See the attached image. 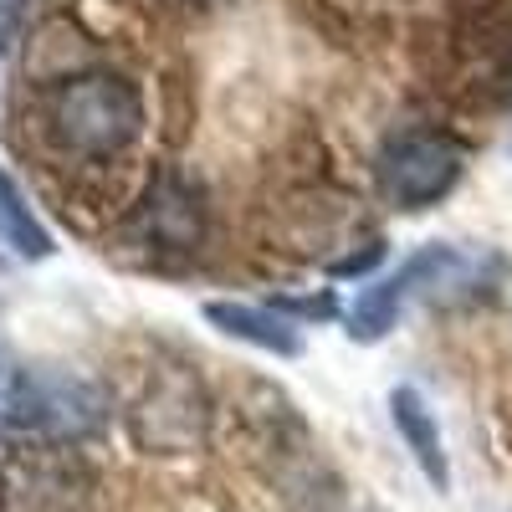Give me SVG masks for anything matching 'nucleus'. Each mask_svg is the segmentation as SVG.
<instances>
[{
    "label": "nucleus",
    "mask_w": 512,
    "mask_h": 512,
    "mask_svg": "<svg viewBox=\"0 0 512 512\" xmlns=\"http://www.w3.org/2000/svg\"><path fill=\"white\" fill-rule=\"evenodd\" d=\"M190 6H216V0H190Z\"/></svg>",
    "instance_id": "obj_15"
},
{
    "label": "nucleus",
    "mask_w": 512,
    "mask_h": 512,
    "mask_svg": "<svg viewBox=\"0 0 512 512\" xmlns=\"http://www.w3.org/2000/svg\"><path fill=\"white\" fill-rule=\"evenodd\" d=\"M205 318L216 323L226 338H241V344L262 349V354H277V359H292L297 349H303L297 323L272 313V308H256V303H205Z\"/></svg>",
    "instance_id": "obj_10"
},
{
    "label": "nucleus",
    "mask_w": 512,
    "mask_h": 512,
    "mask_svg": "<svg viewBox=\"0 0 512 512\" xmlns=\"http://www.w3.org/2000/svg\"><path fill=\"white\" fill-rule=\"evenodd\" d=\"M93 472L62 441H21L0 456V512H88Z\"/></svg>",
    "instance_id": "obj_6"
},
{
    "label": "nucleus",
    "mask_w": 512,
    "mask_h": 512,
    "mask_svg": "<svg viewBox=\"0 0 512 512\" xmlns=\"http://www.w3.org/2000/svg\"><path fill=\"white\" fill-rule=\"evenodd\" d=\"M466 149L441 128H400L374 154V190L390 210H425L456 190Z\"/></svg>",
    "instance_id": "obj_4"
},
{
    "label": "nucleus",
    "mask_w": 512,
    "mask_h": 512,
    "mask_svg": "<svg viewBox=\"0 0 512 512\" xmlns=\"http://www.w3.org/2000/svg\"><path fill=\"white\" fill-rule=\"evenodd\" d=\"M400 308H405L400 277H384V282H374L354 297V308L344 313V328H349V338H359V344H374V338H384L400 323Z\"/></svg>",
    "instance_id": "obj_12"
},
{
    "label": "nucleus",
    "mask_w": 512,
    "mask_h": 512,
    "mask_svg": "<svg viewBox=\"0 0 512 512\" xmlns=\"http://www.w3.org/2000/svg\"><path fill=\"white\" fill-rule=\"evenodd\" d=\"M210 431V395L190 364H159L128 400V436L139 451L180 456L195 451Z\"/></svg>",
    "instance_id": "obj_3"
},
{
    "label": "nucleus",
    "mask_w": 512,
    "mask_h": 512,
    "mask_svg": "<svg viewBox=\"0 0 512 512\" xmlns=\"http://www.w3.org/2000/svg\"><path fill=\"white\" fill-rule=\"evenodd\" d=\"M149 134L144 88L118 67H82L41 82L26 103L31 149L62 169H113Z\"/></svg>",
    "instance_id": "obj_1"
},
{
    "label": "nucleus",
    "mask_w": 512,
    "mask_h": 512,
    "mask_svg": "<svg viewBox=\"0 0 512 512\" xmlns=\"http://www.w3.org/2000/svg\"><path fill=\"white\" fill-rule=\"evenodd\" d=\"M26 11H31V0H0V47H11V41H16Z\"/></svg>",
    "instance_id": "obj_14"
},
{
    "label": "nucleus",
    "mask_w": 512,
    "mask_h": 512,
    "mask_svg": "<svg viewBox=\"0 0 512 512\" xmlns=\"http://www.w3.org/2000/svg\"><path fill=\"white\" fill-rule=\"evenodd\" d=\"M16 384H21V364L0 349V425H11V410H16Z\"/></svg>",
    "instance_id": "obj_13"
},
{
    "label": "nucleus",
    "mask_w": 512,
    "mask_h": 512,
    "mask_svg": "<svg viewBox=\"0 0 512 512\" xmlns=\"http://www.w3.org/2000/svg\"><path fill=\"white\" fill-rule=\"evenodd\" d=\"M108 425V395L93 379H82L72 369H21L16 384V410H11V431H31L36 441H88Z\"/></svg>",
    "instance_id": "obj_5"
},
{
    "label": "nucleus",
    "mask_w": 512,
    "mask_h": 512,
    "mask_svg": "<svg viewBox=\"0 0 512 512\" xmlns=\"http://www.w3.org/2000/svg\"><path fill=\"white\" fill-rule=\"evenodd\" d=\"M210 231L205 190L185 175H154L144 195L123 210L118 241L144 256H195Z\"/></svg>",
    "instance_id": "obj_7"
},
{
    "label": "nucleus",
    "mask_w": 512,
    "mask_h": 512,
    "mask_svg": "<svg viewBox=\"0 0 512 512\" xmlns=\"http://www.w3.org/2000/svg\"><path fill=\"white\" fill-rule=\"evenodd\" d=\"M390 420H395L400 441L410 446V456L420 461V472L446 492L451 466H446V446H441V425L431 415V400L420 390H410V384H400V390H390Z\"/></svg>",
    "instance_id": "obj_9"
},
{
    "label": "nucleus",
    "mask_w": 512,
    "mask_h": 512,
    "mask_svg": "<svg viewBox=\"0 0 512 512\" xmlns=\"http://www.w3.org/2000/svg\"><path fill=\"white\" fill-rule=\"evenodd\" d=\"M0 246L21 256V262H47L52 256V231L41 226V216L6 169H0Z\"/></svg>",
    "instance_id": "obj_11"
},
{
    "label": "nucleus",
    "mask_w": 512,
    "mask_h": 512,
    "mask_svg": "<svg viewBox=\"0 0 512 512\" xmlns=\"http://www.w3.org/2000/svg\"><path fill=\"white\" fill-rule=\"evenodd\" d=\"M436 88L461 103H507L512 98V26L497 11H466L431 31Z\"/></svg>",
    "instance_id": "obj_2"
},
{
    "label": "nucleus",
    "mask_w": 512,
    "mask_h": 512,
    "mask_svg": "<svg viewBox=\"0 0 512 512\" xmlns=\"http://www.w3.org/2000/svg\"><path fill=\"white\" fill-rule=\"evenodd\" d=\"M395 277H400L405 303L415 297V303H425V308H461V303H477V297H487L497 287L502 256L482 251V246L436 241V246H420Z\"/></svg>",
    "instance_id": "obj_8"
}]
</instances>
